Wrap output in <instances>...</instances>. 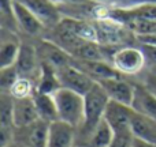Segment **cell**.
Here are the masks:
<instances>
[{"label": "cell", "instance_id": "1", "mask_svg": "<svg viewBox=\"0 0 156 147\" xmlns=\"http://www.w3.org/2000/svg\"><path fill=\"white\" fill-rule=\"evenodd\" d=\"M83 97H85V116L81 127L77 129V146L88 147L93 131L104 119V112L110 98L97 82Z\"/></svg>", "mask_w": 156, "mask_h": 147}, {"label": "cell", "instance_id": "2", "mask_svg": "<svg viewBox=\"0 0 156 147\" xmlns=\"http://www.w3.org/2000/svg\"><path fill=\"white\" fill-rule=\"evenodd\" d=\"M58 119L78 129L85 116V97L74 90L59 87L54 93Z\"/></svg>", "mask_w": 156, "mask_h": 147}, {"label": "cell", "instance_id": "3", "mask_svg": "<svg viewBox=\"0 0 156 147\" xmlns=\"http://www.w3.org/2000/svg\"><path fill=\"white\" fill-rule=\"evenodd\" d=\"M111 64L123 76L138 75L148 65L145 53L141 46H122L116 49L111 56Z\"/></svg>", "mask_w": 156, "mask_h": 147}, {"label": "cell", "instance_id": "4", "mask_svg": "<svg viewBox=\"0 0 156 147\" xmlns=\"http://www.w3.org/2000/svg\"><path fill=\"white\" fill-rule=\"evenodd\" d=\"M55 72H56L60 87L70 89V90H74L80 94H83V95L96 83L92 78H89L88 75L83 72L82 70H80L77 65H74L73 62L67 65H63V67L58 68Z\"/></svg>", "mask_w": 156, "mask_h": 147}, {"label": "cell", "instance_id": "5", "mask_svg": "<svg viewBox=\"0 0 156 147\" xmlns=\"http://www.w3.org/2000/svg\"><path fill=\"white\" fill-rule=\"evenodd\" d=\"M49 123L37 120L26 127L15 128L14 142L26 147H47Z\"/></svg>", "mask_w": 156, "mask_h": 147}, {"label": "cell", "instance_id": "6", "mask_svg": "<svg viewBox=\"0 0 156 147\" xmlns=\"http://www.w3.org/2000/svg\"><path fill=\"white\" fill-rule=\"evenodd\" d=\"M14 65H15L19 76L32 79L37 85V80L41 74V62L38 57V52L34 46L29 45V44H22L18 59Z\"/></svg>", "mask_w": 156, "mask_h": 147}, {"label": "cell", "instance_id": "7", "mask_svg": "<svg viewBox=\"0 0 156 147\" xmlns=\"http://www.w3.org/2000/svg\"><path fill=\"white\" fill-rule=\"evenodd\" d=\"M97 83L103 87V90H104L105 94L108 95L110 101L121 102V104L132 106L133 97H134L136 83H132V82H129V80H126L123 78V75L108 78V79L100 80V82H97Z\"/></svg>", "mask_w": 156, "mask_h": 147}, {"label": "cell", "instance_id": "8", "mask_svg": "<svg viewBox=\"0 0 156 147\" xmlns=\"http://www.w3.org/2000/svg\"><path fill=\"white\" fill-rule=\"evenodd\" d=\"M132 106L121 104V102L110 101L104 112V120L110 124L114 134L119 132H132V117H133Z\"/></svg>", "mask_w": 156, "mask_h": 147}, {"label": "cell", "instance_id": "9", "mask_svg": "<svg viewBox=\"0 0 156 147\" xmlns=\"http://www.w3.org/2000/svg\"><path fill=\"white\" fill-rule=\"evenodd\" d=\"M26 5L45 27H55L62 21V12L59 7L51 0H18Z\"/></svg>", "mask_w": 156, "mask_h": 147}, {"label": "cell", "instance_id": "10", "mask_svg": "<svg viewBox=\"0 0 156 147\" xmlns=\"http://www.w3.org/2000/svg\"><path fill=\"white\" fill-rule=\"evenodd\" d=\"M77 128L62 120L49 123L47 147H76Z\"/></svg>", "mask_w": 156, "mask_h": 147}, {"label": "cell", "instance_id": "11", "mask_svg": "<svg viewBox=\"0 0 156 147\" xmlns=\"http://www.w3.org/2000/svg\"><path fill=\"white\" fill-rule=\"evenodd\" d=\"M12 5H14V15H15V21L19 30H22L25 34L32 35V37L40 35L44 32L45 26L43 25V22L26 5H23L18 0H14Z\"/></svg>", "mask_w": 156, "mask_h": 147}, {"label": "cell", "instance_id": "12", "mask_svg": "<svg viewBox=\"0 0 156 147\" xmlns=\"http://www.w3.org/2000/svg\"><path fill=\"white\" fill-rule=\"evenodd\" d=\"M73 64L77 65L80 70H82L94 82H100V80L121 75L112 64L104 62V60H101V62L100 60H78L73 57Z\"/></svg>", "mask_w": 156, "mask_h": 147}, {"label": "cell", "instance_id": "13", "mask_svg": "<svg viewBox=\"0 0 156 147\" xmlns=\"http://www.w3.org/2000/svg\"><path fill=\"white\" fill-rule=\"evenodd\" d=\"M21 41L16 37L15 32L3 29L2 42H0V68L11 67L15 64L21 51Z\"/></svg>", "mask_w": 156, "mask_h": 147}, {"label": "cell", "instance_id": "14", "mask_svg": "<svg viewBox=\"0 0 156 147\" xmlns=\"http://www.w3.org/2000/svg\"><path fill=\"white\" fill-rule=\"evenodd\" d=\"M14 124L15 128L26 127L34 121L40 120L37 109H36L33 97H26V98H14Z\"/></svg>", "mask_w": 156, "mask_h": 147}, {"label": "cell", "instance_id": "15", "mask_svg": "<svg viewBox=\"0 0 156 147\" xmlns=\"http://www.w3.org/2000/svg\"><path fill=\"white\" fill-rule=\"evenodd\" d=\"M133 136L138 140L156 146V120L134 112L132 117Z\"/></svg>", "mask_w": 156, "mask_h": 147}, {"label": "cell", "instance_id": "16", "mask_svg": "<svg viewBox=\"0 0 156 147\" xmlns=\"http://www.w3.org/2000/svg\"><path fill=\"white\" fill-rule=\"evenodd\" d=\"M132 108L134 112L156 120V97L141 83H136Z\"/></svg>", "mask_w": 156, "mask_h": 147}, {"label": "cell", "instance_id": "17", "mask_svg": "<svg viewBox=\"0 0 156 147\" xmlns=\"http://www.w3.org/2000/svg\"><path fill=\"white\" fill-rule=\"evenodd\" d=\"M32 97H33V101H34L40 120L47 121V123H52V121L59 120L58 119V110H56L54 94L36 90Z\"/></svg>", "mask_w": 156, "mask_h": 147}, {"label": "cell", "instance_id": "18", "mask_svg": "<svg viewBox=\"0 0 156 147\" xmlns=\"http://www.w3.org/2000/svg\"><path fill=\"white\" fill-rule=\"evenodd\" d=\"M114 139V131L110 124L103 119L93 131L90 139H89L88 147H110Z\"/></svg>", "mask_w": 156, "mask_h": 147}, {"label": "cell", "instance_id": "19", "mask_svg": "<svg viewBox=\"0 0 156 147\" xmlns=\"http://www.w3.org/2000/svg\"><path fill=\"white\" fill-rule=\"evenodd\" d=\"M34 91H36V83L32 79L19 78L8 93L11 94L12 98H26V97H32Z\"/></svg>", "mask_w": 156, "mask_h": 147}, {"label": "cell", "instance_id": "20", "mask_svg": "<svg viewBox=\"0 0 156 147\" xmlns=\"http://www.w3.org/2000/svg\"><path fill=\"white\" fill-rule=\"evenodd\" d=\"M19 78L21 76H19L15 65L2 68L0 70V86H2V91H7L8 93Z\"/></svg>", "mask_w": 156, "mask_h": 147}, {"label": "cell", "instance_id": "21", "mask_svg": "<svg viewBox=\"0 0 156 147\" xmlns=\"http://www.w3.org/2000/svg\"><path fill=\"white\" fill-rule=\"evenodd\" d=\"M140 83L145 89H148V90L156 97V74H154L152 71L148 70V72H145V75L143 76V80H141Z\"/></svg>", "mask_w": 156, "mask_h": 147}, {"label": "cell", "instance_id": "22", "mask_svg": "<svg viewBox=\"0 0 156 147\" xmlns=\"http://www.w3.org/2000/svg\"><path fill=\"white\" fill-rule=\"evenodd\" d=\"M52 3L60 7V5H71V4H83V3H92L89 0H51Z\"/></svg>", "mask_w": 156, "mask_h": 147}, {"label": "cell", "instance_id": "23", "mask_svg": "<svg viewBox=\"0 0 156 147\" xmlns=\"http://www.w3.org/2000/svg\"><path fill=\"white\" fill-rule=\"evenodd\" d=\"M133 147H156L155 145H151V143L143 142V140H138L134 138V142H133Z\"/></svg>", "mask_w": 156, "mask_h": 147}, {"label": "cell", "instance_id": "24", "mask_svg": "<svg viewBox=\"0 0 156 147\" xmlns=\"http://www.w3.org/2000/svg\"><path fill=\"white\" fill-rule=\"evenodd\" d=\"M89 2H92V3H97V4H105V3H111L112 4L115 0H89Z\"/></svg>", "mask_w": 156, "mask_h": 147}, {"label": "cell", "instance_id": "25", "mask_svg": "<svg viewBox=\"0 0 156 147\" xmlns=\"http://www.w3.org/2000/svg\"><path fill=\"white\" fill-rule=\"evenodd\" d=\"M11 147H26V146L21 145V143H15V142H14V143H12V145H11Z\"/></svg>", "mask_w": 156, "mask_h": 147}, {"label": "cell", "instance_id": "26", "mask_svg": "<svg viewBox=\"0 0 156 147\" xmlns=\"http://www.w3.org/2000/svg\"><path fill=\"white\" fill-rule=\"evenodd\" d=\"M149 71H152L154 74H156V65H152V67H148Z\"/></svg>", "mask_w": 156, "mask_h": 147}, {"label": "cell", "instance_id": "27", "mask_svg": "<svg viewBox=\"0 0 156 147\" xmlns=\"http://www.w3.org/2000/svg\"><path fill=\"white\" fill-rule=\"evenodd\" d=\"M76 147H86V146H76Z\"/></svg>", "mask_w": 156, "mask_h": 147}, {"label": "cell", "instance_id": "28", "mask_svg": "<svg viewBox=\"0 0 156 147\" xmlns=\"http://www.w3.org/2000/svg\"><path fill=\"white\" fill-rule=\"evenodd\" d=\"M10 147H11V146H10Z\"/></svg>", "mask_w": 156, "mask_h": 147}]
</instances>
